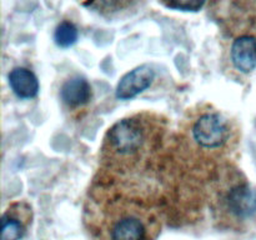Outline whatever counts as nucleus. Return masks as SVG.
<instances>
[{"instance_id":"20e7f679","label":"nucleus","mask_w":256,"mask_h":240,"mask_svg":"<svg viewBox=\"0 0 256 240\" xmlns=\"http://www.w3.org/2000/svg\"><path fill=\"white\" fill-rule=\"evenodd\" d=\"M206 199L219 229L246 232L256 228V188L236 165L222 170L210 182Z\"/></svg>"},{"instance_id":"f257e3e1","label":"nucleus","mask_w":256,"mask_h":240,"mask_svg":"<svg viewBox=\"0 0 256 240\" xmlns=\"http://www.w3.org/2000/svg\"><path fill=\"white\" fill-rule=\"evenodd\" d=\"M172 139L169 119L159 112L144 110L118 120L102 138L94 179L146 188L164 198L158 182H166Z\"/></svg>"},{"instance_id":"9d476101","label":"nucleus","mask_w":256,"mask_h":240,"mask_svg":"<svg viewBox=\"0 0 256 240\" xmlns=\"http://www.w3.org/2000/svg\"><path fill=\"white\" fill-rule=\"evenodd\" d=\"M135 2L138 0H82L85 6L92 8L96 12H104V14H112V12L126 9Z\"/></svg>"},{"instance_id":"39448f33","label":"nucleus","mask_w":256,"mask_h":240,"mask_svg":"<svg viewBox=\"0 0 256 240\" xmlns=\"http://www.w3.org/2000/svg\"><path fill=\"white\" fill-rule=\"evenodd\" d=\"M222 69L242 79L256 69V0L240 4L222 26Z\"/></svg>"},{"instance_id":"1a4fd4ad","label":"nucleus","mask_w":256,"mask_h":240,"mask_svg":"<svg viewBox=\"0 0 256 240\" xmlns=\"http://www.w3.org/2000/svg\"><path fill=\"white\" fill-rule=\"evenodd\" d=\"M9 85L14 94L22 99H32L39 92L38 78L26 68H14L9 72Z\"/></svg>"},{"instance_id":"f8f14e48","label":"nucleus","mask_w":256,"mask_h":240,"mask_svg":"<svg viewBox=\"0 0 256 240\" xmlns=\"http://www.w3.org/2000/svg\"><path fill=\"white\" fill-rule=\"evenodd\" d=\"M165 6L180 12H199L206 0H162Z\"/></svg>"},{"instance_id":"0eeeda50","label":"nucleus","mask_w":256,"mask_h":240,"mask_svg":"<svg viewBox=\"0 0 256 240\" xmlns=\"http://www.w3.org/2000/svg\"><path fill=\"white\" fill-rule=\"evenodd\" d=\"M92 99V85L84 76L70 75L60 86V100L68 112L79 114L85 110Z\"/></svg>"},{"instance_id":"9b49d317","label":"nucleus","mask_w":256,"mask_h":240,"mask_svg":"<svg viewBox=\"0 0 256 240\" xmlns=\"http://www.w3.org/2000/svg\"><path fill=\"white\" fill-rule=\"evenodd\" d=\"M78 35L79 32H78L76 26L72 22L64 20L55 29L54 40L60 48H69L76 42Z\"/></svg>"},{"instance_id":"6e6552de","label":"nucleus","mask_w":256,"mask_h":240,"mask_svg":"<svg viewBox=\"0 0 256 240\" xmlns=\"http://www.w3.org/2000/svg\"><path fill=\"white\" fill-rule=\"evenodd\" d=\"M155 79V70L144 64L130 70L118 82L115 95L120 100H129L146 90Z\"/></svg>"},{"instance_id":"423d86ee","label":"nucleus","mask_w":256,"mask_h":240,"mask_svg":"<svg viewBox=\"0 0 256 240\" xmlns=\"http://www.w3.org/2000/svg\"><path fill=\"white\" fill-rule=\"evenodd\" d=\"M34 218L32 206L26 200L10 202L2 216V240H22Z\"/></svg>"},{"instance_id":"f03ea898","label":"nucleus","mask_w":256,"mask_h":240,"mask_svg":"<svg viewBox=\"0 0 256 240\" xmlns=\"http://www.w3.org/2000/svg\"><path fill=\"white\" fill-rule=\"evenodd\" d=\"M239 122L212 102H198L182 115L172 139V182L198 188L206 196L210 182L230 166L239 155Z\"/></svg>"},{"instance_id":"7ed1b4c3","label":"nucleus","mask_w":256,"mask_h":240,"mask_svg":"<svg viewBox=\"0 0 256 240\" xmlns=\"http://www.w3.org/2000/svg\"><path fill=\"white\" fill-rule=\"evenodd\" d=\"M165 218V200L155 190L98 179L82 206L90 240H158Z\"/></svg>"}]
</instances>
